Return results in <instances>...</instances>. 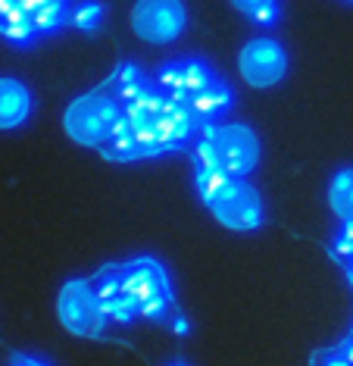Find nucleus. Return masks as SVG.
Returning <instances> with one entry per match:
<instances>
[{
    "mask_svg": "<svg viewBox=\"0 0 353 366\" xmlns=\"http://www.w3.org/2000/svg\"><path fill=\"white\" fill-rule=\"evenodd\" d=\"M125 119H129L134 138H138L141 157H156L175 151V147H184L200 129L197 116L191 113L188 104L154 88L134 97L131 104H125Z\"/></svg>",
    "mask_w": 353,
    "mask_h": 366,
    "instance_id": "nucleus-1",
    "label": "nucleus"
},
{
    "mask_svg": "<svg viewBox=\"0 0 353 366\" xmlns=\"http://www.w3.org/2000/svg\"><path fill=\"white\" fill-rule=\"evenodd\" d=\"M119 285L122 297L129 301L134 316L163 322L172 316V285L166 269L150 257H141L119 269Z\"/></svg>",
    "mask_w": 353,
    "mask_h": 366,
    "instance_id": "nucleus-2",
    "label": "nucleus"
},
{
    "mask_svg": "<svg viewBox=\"0 0 353 366\" xmlns=\"http://www.w3.org/2000/svg\"><path fill=\"white\" fill-rule=\"evenodd\" d=\"M122 113H125V104L113 91H88V94L75 97L66 107L63 126L72 141H79L85 147H100L110 138L116 122L122 119Z\"/></svg>",
    "mask_w": 353,
    "mask_h": 366,
    "instance_id": "nucleus-3",
    "label": "nucleus"
},
{
    "mask_svg": "<svg viewBox=\"0 0 353 366\" xmlns=\"http://www.w3.org/2000/svg\"><path fill=\"white\" fill-rule=\"evenodd\" d=\"M56 316L72 335H81V338H100L106 329V313H104V304L97 297V288L94 282H85V279H72L66 282L60 297H56Z\"/></svg>",
    "mask_w": 353,
    "mask_h": 366,
    "instance_id": "nucleus-4",
    "label": "nucleus"
},
{
    "mask_svg": "<svg viewBox=\"0 0 353 366\" xmlns=\"http://www.w3.org/2000/svg\"><path fill=\"white\" fill-rule=\"evenodd\" d=\"M200 132L213 141L216 157H219L222 169L234 179H244L247 172L257 169L259 163V138L257 132L244 122H207Z\"/></svg>",
    "mask_w": 353,
    "mask_h": 366,
    "instance_id": "nucleus-5",
    "label": "nucleus"
},
{
    "mask_svg": "<svg viewBox=\"0 0 353 366\" xmlns=\"http://www.w3.org/2000/svg\"><path fill=\"white\" fill-rule=\"evenodd\" d=\"M188 26L184 0H138L131 10L134 35L147 44H169Z\"/></svg>",
    "mask_w": 353,
    "mask_h": 366,
    "instance_id": "nucleus-6",
    "label": "nucleus"
},
{
    "mask_svg": "<svg viewBox=\"0 0 353 366\" xmlns=\"http://www.w3.org/2000/svg\"><path fill=\"white\" fill-rule=\"evenodd\" d=\"M238 69L250 88H272L288 76V51L275 38H250L238 54Z\"/></svg>",
    "mask_w": 353,
    "mask_h": 366,
    "instance_id": "nucleus-7",
    "label": "nucleus"
},
{
    "mask_svg": "<svg viewBox=\"0 0 353 366\" xmlns=\"http://www.w3.org/2000/svg\"><path fill=\"white\" fill-rule=\"evenodd\" d=\"M209 210L232 232H254L263 226V197L244 179H232L229 188L209 204Z\"/></svg>",
    "mask_w": 353,
    "mask_h": 366,
    "instance_id": "nucleus-8",
    "label": "nucleus"
},
{
    "mask_svg": "<svg viewBox=\"0 0 353 366\" xmlns=\"http://www.w3.org/2000/svg\"><path fill=\"white\" fill-rule=\"evenodd\" d=\"M213 81H216V72L204 60H172L156 72V85L163 88V94H169L182 104H188L191 97L209 88Z\"/></svg>",
    "mask_w": 353,
    "mask_h": 366,
    "instance_id": "nucleus-9",
    "label": "nucleus"
},
{
    "mask_svg": "<svg viewBox=\"0 0 353 366\" xmlns=\"http://www.w3.org/2000/svg\"><path fill=\"white\" fill-rule=\"evenodd\" d=\"M31 116V91L19 79H0V132L19 129Z\"/></svg>",
    "mask_w": 353,
    "mask_h": 366,
    "instance_id": "nucleus-10",
    "label": "nucleus"
},
{
    "mask_svg": "<svg viewBox=\"0 0 353 366\" xmlns=\"http://www.w3.org/2000/svg\"><path fill=\"white\" fill-rule=\"evenodd\" d=\"M94 288H97V297L104 304V313L110 322H122L129 326L134 320V310L129 307V301L122 297V285H119V269H106L94 279Z\"/></svg>",
    "mask_w": 353,
    "mask_h": 366,
    "instance_id": "nucleus-11",
    "label": "nucleus"
},
{
    "mask_svg": "<svg viewBox=\"0 0 353 366\" xmlns=\"http://www.w3.org/2000/svg\"><path fill=\"white\" fill-rule=\"evenodd\" d=\"M232 104H234L232 88L225 85V81H219V79H216L209 88H204L200 94H194V97L188 101L191 113L197 116L200 126H207V122H216L222 113H229V110H232Z\"/></svg>",
    "mask_w": 353,
    "mask_h": 366,
    "instance_id": "nucleus-12",
    "label": "nucleus"
},
{
    "mask_svg": "<svg viewBox=\"0 0 353 366\" xmlns=\"http://www.w3.org/2000/svg\"><path fill=\"white\" fill-rule=\"evenodd\" d=\"M329 207L341 222H353V166L338 169L329 182Z\"/></svg>",
    "mask_w": 353,
    "mask_h": 366,
    "instance_id": "nucleus-13",
    "label": "nucleus"
},
{
    "mask_svg": "<svg viewBox=\"0 0 353 366\" xmlns=\"http://www.w3.org/2000/svg\"><path fill=\"white\" fill-rule=\"evenodd\" d=\"M100 151H104V157H110V160H138L141 157V147H138V138H134V132L129 126V119H125V113H122V119L116 122V129L110 132V138L100 144Z\"/></svg>",
    "mask_w": 353,
    "mask_h": 366,
    "instance_id": "nucleus-14",
    "label": "nucleus"
},
{
    "mask_svg": "<svg viewBox=\"0 0 353 366\" xmlns=\"http://www.w3.org/2000/svg\"><path fill=\"white\" fill-rule=\"evenodd\" d=\"M144 91H150V81H147L144 72L131 63L119 66V72H116V79H113V94L119 97L122 104H131L134 97H141Z\"/></svg>",
    "mask_w": 353,
    "mask_h": 366,
    "instance_id": "nucleus-15",
    "label": "nucleus"
},
{
    "mask_svg": "<svg viewBox=\"0 0 353 366\" xmlns=\"http://www.w3.org/2000/svg\"><path fill=\"white\" fill-rule=\"evenodd\" d=\"M234 176H229V172L222 169V166H197V179H194V185H197V197L204 201L207 207L216 201V197L222 194L225 188H229V182Z\"/></svg>",
    "mask_w": 353,
    "mask_h": 366,
    "instance_id": "nucleus-16",
    "label": "nucleus"
},
{
    "mask_svg": "<svg viewBox=\"0 0 353 366\" xmlns=\"http://www.w3.org/2000/svg\"><path fill=\"white\" fill-rule=\"evenodd\" d=\"M104 13H106V6L97 4V0H79V4L69 6V26L81 31H94L104 22Z\"/></svg>",
    "mask_w": 353,
    "mask_h": 366,
    "instance_id": "nucleus-17",
    "label": "nucleus"
},
{
    "mask_svg": "<svg viewBox=\"0 0 353 366\" xmlns=\"http://www.w3.org/2000/svg\"><path fill=\"white\" fill-rule=\"evenodd\" d=\"M69 6H72V4L44 6V10H38L35 16H31V22H35V31H38V35H50V31L63 29L66 22H69Z\"/></svg>",
    "mask_w": 353,
    "mask_h": 366,
    "instance_id": "nucleus-18",
    "label": "nucleus"
},
{
    "mask_svg": "<svg viewBox=\"0 0 353 366\" xmlns=\"http://www.w3.org/2000/svg\"><path fill=\"white\" fill-rule=\"evenodd\" d=\"M332 251L341 257V260H353V222H341L338 235L332 241Z\"/></svg>",
    "mask_w": 353,
    "mask_h": 366,
    "instance_id": "nucleus-19",
    "label": "nucleus"
},
{
    "mask_svg": "<svg viewBox=\"0 0 353 366\" xmlns=\"http://www.w3.org/2000/svg\"><path fill=\"white\" fill-rule=\"evenodd\" d=\"M279 0H232V6H238L241 13L247 16H257L259 10H266V6H275Z\"/></svg>",
    "mask_w": 353,
    "mask_h": 366,
    "instance_id": "nucleus-20",
    "label": "nucleus"
},
{
    "mask_svg": "<svg viewBox=\"0 0 353 366\" xmlns=\"http://www.w3.org/2000/svg\"><path fill=\"white\" fill-rule=\"evenodd\" d=\"M56 4H69V0H19V6L29 16H35L38 10H44V6H56Z\"/></svg>",
    "mask_w": 353,
    "mask_h": 366,
    "instance_id": "nucleus-21",
    "label": "nucleus"
},
{
    "mask_svg": "<svg viewBox=\"0 0 353 366\" xmlns=\"http://www.w3.org/2000/svg\"><path fill=\"white\" fill-rule=\"evenodd\" d=\"M10 366H50L47 360H41V357H29V354H16Z\"/></svg>",
    "mask_w": 353,
    "mask_h": 366,
    "instance_id": "nucleus-22",
    "label": "nucleus"
},
{
    "mask_svg": "<svg viewBox=\"0 0 353 366\" xmlns=\"http://www.w3.org/2000/svg\"><path fill=\"white\" fill-rule=\"evenodd\" d=\"M334 354H341V357H344V360H347V363L353 366V335H350V338H344V341H341V345H338V347H334Z\"/></svg>",
    "mask_w": 353,
    "mask_h": 366,
    "instance_id": "nucleus-23",
    "label": "nucleus"
},
{
    "mask_svg": "<svg viewBox=\"0 0 353 366\" xmlns=\"http://www.w3.org/2000/svg\"><path fill=\"white\" fill-rule=\"evenodd\" d=\"M347 279H350V285H353V260H347Z\"/></svg>",
    "mask_w": 353,
    "mask_h": 366,
    "instance_id": "nucleus-24",
    "label": "nucleus"
},
{
    "mask_svg": "<svg viewBox=\"0 0 353 366\" xmlns=\"http://www.w3.org/2000/svg\"><path fill=\"white\" fill-rule=\"evenodd\" d=\"M169 366H188V363H182V360H175V363H169Z\"/></svg>",
    "mask_w": 353,
    "mask_h": 366,
    "instance_id": "nucleus-25",
    "label": "nucleus"
},
{
    "mask_svg": "<svg viewBox=\"0 0 353 366\" xmlns=\"http://www.w3.org/2000/svg\"><path fill=\"white\" fill-rule=\"evenodd\" d=\"M350 4H353V0H350Z\"/></svg>",
    "mask_w": 353,
    "mask_h": 366,
    "instance_id": "nucleus-26",
    "label": "nucleus"
}]
</instances>
